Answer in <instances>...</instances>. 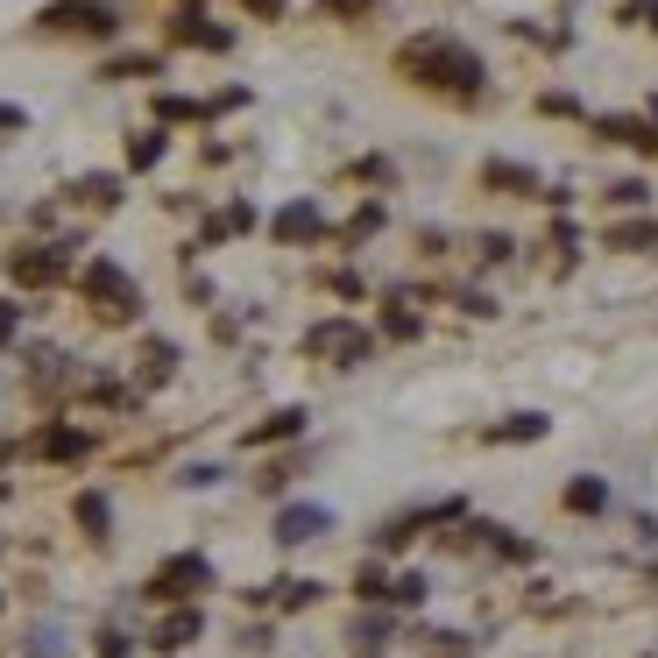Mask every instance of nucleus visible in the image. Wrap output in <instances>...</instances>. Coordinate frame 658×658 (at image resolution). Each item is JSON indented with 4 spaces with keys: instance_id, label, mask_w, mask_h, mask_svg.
<instances>
[{
    "instance_id": "obj_1",
    "label": "nucleus",
    "mask_w": 658,
    "mask_h": 658,
    "mask_svg": "<svg viewBox=\"0 0 658 658\" xmlns=\"http://www.w3.org/2000/svg\"><path fill=\"white\" fill-rule=\"evenodd\" d=\"M397 79H411L425 92H447V100L475 107L489 71H481V57L468 43H453V36H411V43L397 50Z\"/></svg>"
},
{
    "instance_id": "obj_2",
    "label": "nucleus",
    "mask_w": 658,
    "mask_h": 658,
    "mask_svg": "<svg viewBox=\"0 0 658 658\" xmlns=\"http://www.w3.org/2000/svg\"><path fill=\"white\" fill-rule=\"evenodd\" d=\"M79 290H86V305H92L107 326H128L134 312H142V283H134L113 256H92V262L79 269Z\"/></svg>"
},
{
    "instance_id": "obj_3",
    "label": "nucleus",
    "mask_w": 658,
    "mask_h": 658,
    "mask_svg": "<svg viewBox=\"0 0 658 658\" xmlns=\"http://www.w3.org/2000/svg\"><path fill=\"white\" fill-rule=\"evenodd\" d=\"M305 355L312 361H333V369H361V361L376 355V333L361 319H319V326H305Z\"/></svg>"
},
{
    "instance_id": "obj_4",
    "label": "nucleus",
    "mask_w": 658,
    "mask_h": 658,
    "mask_svg": "<svg viewBox=\"0 0 658 658\" xmlns=\"http://www.w3.org/2000/svg\"><path fill=\"white\" fill-rule=\"evenodd\" d=\"M206 588H220V574H212V559L206 552H170L157 574H149V595H157V602H199Z\"/></svg>"
},
{
    "instance_id": "obj_5",
    "label": "nucleus",
    "mask_w": 658,
    "mask_h": 658,
    "mask_svg": "<svg viewBox=\"0 0 658 658\" xmlns=\"http://www.w3.org/2000/svg\"><path fill=\"white\" fill-rule=\"evenodd\" d=\"M277 538L283 552H298V546H312V538H333V510H326V502H283L277 510Z\"/></svg>"
},
{
    "instance_id": "obj_6",
    "label": "nucleus",
    "mask_w": 658,
    "mask_h": 658,
    "mask_svg": "<svg viewBox=\"0 0 658 658\" xmlns=\"http://www.w3.org/2000/svg\"><path fill=\"white\" fill-rule=\"evenodd\" d=\"M269 241H277V248H312V241H326V212H319V199H290V206H277V220H269Z\"/></svg>"
},
{
    "instance_id": "obj_7",
    "label": "nucleus",
    "mask_w": 658,
    "mask_h": 658,
    "mask_svg": "<svg viewBox=\"0 0 658 658\" xmlns=\"http://www.w3.org/2000/svg\"><path fill=\"white\" fill-rule=\"evenodd\" d=\"M206 637V609L199 602H178L170 616H157V630H149V651L157 658H178V651H191Z\"/></svg>"
},
{
    "instance_id": "obj_8",
    "label": "nucleus",
    "mask_w": 658,
    "mask_h": 658,
    "mask_svg": "<svg viewBox=\"0 0 658 658\" xmlns=\"http://www.w3.org/2000/svg\"><path fill=\"white\" fill-rule=\"evenodd\" d=\"M481 191H502V199H552L546 178H538L531 163H510V157H481Z\"/></svg>"
},
{
    "instance_id": "obj_9",
    "label": "nucleus",
    "mask_w": 658,
    "mask_h": 658,
    "mask_svg": "<svg viewBox=\"0 0 658 658\" xmlns=\"http://www.w3.org/2000/svg\"><path fill=\"white\" fill-rule=\"evenodd\" d=\"M50 36H113L121 22H113V8H100V0H57V8L43 14Z\"/></svg>"
},
{
    "instance_id": "obj_10",
    "label": "nucleus",
    "mask_w": 658,
    "mask_h": 658,
    "mask_svg": "<svg viewBox=\"0 0 658 658\" xmlns=\"http://www.w3.org/2000/svg\"><path fill=\"white\" fill-rule=\"evenodd\" d=\"M8 269H14V283H22V290H43V283H57V277L71 269V241H36V248H22Z\"/></svg>"
},
{
    "instance_id": "obj_11",
    "label": "nucleus",
    "mask_w": 658,
    "mask_h": 658,
    "mask_svg": "<svg viewBox=\"0 0 658 658\" xmlns=\"http://www.w3.org/2000/svg\"><path fill=\"white\" fill-rule=\"evenodd\" d=\"M390 637H397V616H390V602H376V609H361L355 624H347V651H355V658H382V651H390Z\"/></svg>"
},
{
    "instance_id": "obj_12",
    "label": "nucleus",
    "mask_w": 658,
    "mask_h": 658,
    "mask_svg": "<svg viewBox=\"0 0 658 658\" xmlns=\"http://www.w3.org/2000/svg\"><path fill=\"white\" fill-rule=\"evenodd\" d=\"M468 538H475L489 559H502V567H531V559H538V538L510 531V525H468Z\"/></svg>"
},
{
    "instance_id": "obj_13",
    "label": "nucleus",
    "mask_w": 658,
    "mask_h": 658,
    "mask_svg": "<svg viewBox=\"0 0 658 658\" xmlns=\"http://www.w3.org/2000/svg\"><path fill=\"white\" fill-rule=\"evenodd\" d=\"M86 453H92V432H86V425H43V432H36V460H57V468H79Z\"/></svg>"
},
{
    "instance_id": "obj_14",
    "label": "nucleus",
    "mask_w": 658,
    "mask_h": 658,
    "mask_svg": "<svg viewBox=\"0 0 658 658\" xmlns=\"http://www.w3.org/2000/svg\"><path fill=\"white\" fill-rule=\"evenodd\" d=\"M546 432H552L546 411H510V418L481 425V447H531V439H546Z\"/></svg>"
},
{
    "instance_id": "obj_15",
    "label": "nucleus",
    "mask_w": 658,
    "mask_h": 658,
    "mask_svg": "<svg viewBox=\"0 0 658 658\" xmlns=\"http://www.w3.org/2000/svg\"><path fill=\"white\" fill-rule=\"evenodd\" d=\"M305 425H312V411H305V403H283V411H269L262 425H248V447H283V439H305Z\"/></svg>"
},
{
    "instance_id": "obj_16",
    "label": "nucleus",
    "mask_w": 658,
    "mask_h": 658,
    "mask_svg": "<svg viewBox=\"0 0 658 658\" xmlns=\"http://www.w3.org/2000/svg\"><path fill=\"white\" fill-rule=\"evenodd\" d=\"M559 510L567 517H602L609 510V481L602 475H574L567 489H559Z\"/></svg>"
},
{
    "instance_id": "obj_17",
    "label": "nucleus",
    "mask_w": 658,
    "mask_h": 658,
    "mask_svg": "<svg viewBox=\"0 0 658 658\" xmlns=\"http://www.w3.org/2000/svg\"><path fill=\"white\" fill-rule=\"evenodd\" d=\"M326 595V580H312V574H290V580H269V609L277 616H298V609H312Z\"/></svg>"
},
{
    "instance_id": "obj_18",
    "label": "nucleus",
    "mask_w": 658,
    "mask_h": 658,
    "mask_svg": "<svg viewBox=\"0 0 658 658\" xmlns=\"http://www.w3.org/2000/svg\"><path fill=\"white\" fill-rule=\"evenodd\" d=\"M71 517H79V531L92 538V546H107V538H113V502H107L100 489H79V496H71Z\"/></svg>"
},
{
    "instance_id": "obj_19",
    "label": "nucleus",
    "mask_w": 658,
    "mask_h": 658,
    "mask_svg": "<svg viewBox=\"0 0 658 658\" xmlns=\"http://www.w3.org/2000/svg\"><path fill=\"white\" fill-rule=\"evenodd\" d=\"M418 333H425V312H418L411 298H390V305H382V326H376V340H418Z\"/></svg>"
},
{
    "instance_id": "obj_20",
    "label": "nucleus",
    "mask_w": 658,
    "mask_h": 658,
    "mask_svg": "<svg viewBox=\"0 0 658 658\" xmlns=\"http://www.w3.org/2000/svg\"><path fill=\"white\" fill-rule=\"evenodd\" d=\"M425 602H432V574H425V567L390 574V609H425Z\"/></svg>"
},
{
    "instance_id": "obj_21",
    "label": "nucleus",
    "mask_w": 658,
    "mask_h": 658,
    "mask_svg": "<svg viewBox=\"0 0 658 658\" xmlns=\"http://www.w3.org/2000/svg\"><path fill=\"white\" fill-rule=\"evenodd\" d=\"M602 248H616V256H645V248H658V220H630V227H602Z\"/></svg>"
},
{
    "instance_id": "obj_22",
    "label": "nucleus",
    "mask_w": 658,
    "mask_h": 658,
    "mask_svg": "<svg viewBox=\"0 0 658 658\" xmlns=\"http://www.w3.org/2000/svg\"><path fill=\"white\" fill-rule=\"evenodd\" d=\"M355 602H361V609L390 602V567H382L376 552H369V559H361V567H355Z\"/></svg>"
},
{
    "instance_id": "obj_23",
    "label": "nucleus",
    "mask_w": 658,
    "mask_h": 658,
    "mask_svg": "<svg viewBox=\"0 0 658 658\" xmlns=\"http://www.w3.org/2000/svg\"><path fill=\"white\" fill-rule=\"evenodd\" d=\"M170 376H178V347H170V340H149V347H142V390H163Z\"/></svg>"
},
{
    "instance_id": "obj_24",
    "label": "nucleus",
    "mask_w": 658,
    "mask_h": 658,
    "mask_svg": "<svg viewBox=\"0 0 658 658\" xmlns=\"http://www.w3.org/2000/svg\"><path fill=\"white\" fill-rule=\"evenodd\" d=\"M170 36H178V43H199V50H235V36L212 29L206 14H178V29H170Z\"/></svg>"
},
{
    "instance_id": "obj_25",
    "label": "nucleus",
    "mask_w": 658,
    "mask_h": 658,
    "mask_svg": "<svg viewBox=\"0 0 658 658\" xmlns=\"http://www.w3.org/2000/svg\"><path fill=\"white\" fill-rule=\"evenodd\" d=\"M382 220H390V212H382V199H361V206H355V220L340 227V241H347V248H361L369 235H382Z\"/></svg>"
},
{
    "instance_id": "obj_26",
    "label": "nucleus",
    "mask_w": 658,
    "mask_h": 658,
    "mask_svg": "<svg viewBox=\"0 0 658 658\" xmlns=\"http://www.w3.org/2000/svg\"><path fill=\"white\" fill-rule=\"evenodd\" d=\"M163 128H142V134H128V170H157L163 163Z\"/></svg>"
},
{
    "instance_id": "obj_27",
    "label": "nucleus",
    "mask_w": 658,
    "mask_h": 658,
    "mask_svg": "<svg viewBox=\"0 0 658 658\" xmlns=\"http://www.w3.org/2000/svg\"><path fill=\"white\" fill-rule=\"evenodd\" d=\"M71 199H86V206H121V178H107V170H100V178H79V185H71Z\"/></svg>"
},
{
    "instance_id": "obj_28",
    "label": "nucleus",
    "mask_w": 658,
    "mask_h": 658,
    "mask_svg": "<svg viewBox=\"0 0 658 658\" xmlns=\"http://www.w3.org/2000/svg\"><path fill=\"white\" fill-rule=\"evenodd\" d=\"M425 658H475V637H460V630H425Z\"/></svg>"
},
{
    "instance_id": "obj_29",
    "label": "nucleus",
    "mask_w": 658,
    "mask_h": 658,
    "mask_svg": "<svg viewBox=\"0 0 658 658\" xmlns=\"http://www.w3.org/2000/svg\"><path fill=\"white\" fill-rule=\"evenodd\" d=\"M602 199H609L616 212H637V206H651V185H645V178H616Z\"/></svg>"
},
{
    "instance_id": "obj_30",
    "label": "nucleus",
    "mask_w": 658,
    "mask_h": 658,
    "mask_svg": "<svg viewBox=\"0 0 658 658\" xmlns=\"http://www.w3.org/2000/svg\"><path fill=\"white\" fill-rule=\"evenodd\" d=\"M22 658H64V630L43 624V630H29V651Z\"/></svg>"
},
{
    "instance_id": "obj_31",
    "label": "nucleus",
    "mask_w": 658,
    "mask_h": 658,
    "mask_svg": "<svg viewBox=\"0 0 658 658\" xmlns=\"http://www.w3.org/2000/svg\"><path fill=\"white\" fill-rule=\"evenodd\" d=\"M453 305H460L468 319H496V312H502V305L489 298V290H475V283H468V290H453Z\"/></svg>"
},
{
    "instance_id": "obj_32",
    "label": "nucleus",
    "mask_w": 658,
    "mask_h": 658,
    "mask_svg": "<svg viewBox=\"0 0 658 658\" xmlns=\"http://www.w3.org/2000/svg\"><path fill=\"white\" fill-rule=\"evenodd\" d=\"M475 256H481V262H510V256H517V241L502 235V227H489V235L475 241Z\"/></svg>"
},
{
    "instance_id": "obj_33",
    "label": "nucleus",
    "mask_w": 658,
    "mask_h": 658,
    "mask_svg": "<svg viewBox=\"0 0 658 658\" xmlns=\"http://www.w3.org/2000/svg\"><path fill=\"white\" fill-rule=\"evenodd\" d=\"M157 113H163V121H206L212 107H199V100H178V92H163V100H157Z\"/></svg>"
},
{
    "instance_id": "obj_34",
    "label": "nucleus",
    "mask_w": 658,
    "mask_h": 658,
    "mask_svg": "<svg viewBox=\"0 0 658 658\" xmlns=\"http://www.w3.org/2000/svg\"><path fill=\"white\" fill-rule=\"evenodd\" d=\"M178 481H185V489H212V481H220V468H212V460H191Z\"/></svg>"
},
{
    "instance_id": "obj_35",
    "label": "nucleus",
    "mask_w": 658,
    "mask_h": 658,
    "mask_svg": "<svg viewBox=\"0 0 658 658\" xmlns=\"http://www.w3.org/2000/svg\"><path fill=\"white\" fill-rule=\"evenodd\" d=\"M14 333H22V305H14V298H0V347H8Z\"/></svg>"
},
{
    "instance_id": "obj_36",
    "label": "nucleus",
    "mask_w": 658,
    "mask_h": 658,
    "mask_svg": "<svg viewBox=\"0 0 658 658\" xmlns=\"http://www.w3.org/2000/svg\"><path fill=\"white\" fill-rule=\"evenodd\" d=\"M624 22H637V29H658V0H630V8H624Z\"/></svg>"
},
{
    "instance_id": "obj_37",
    "label": "nucleus",
    "mask_w": 658,
    "mask_h": 658,
    "mask_svg": "<svg viewBox=\"0 0 658 658\" xmlns=\"http://www.w3.org/2000/svg\"><path fill=\"white\" fill-rule=\"evenodd\" d=\"M369 8H382V0H326V14H369Z\"/></svg>"
},
{
    "instance_id": "obj_38",
    "label": "nucleus",
    "mask_w": 658,
    "mask_h": 658,
    "mask_svg": "<svg viewBox=\"0 0 658 658\" xmlns=\"http://www.w3.org/2000/svg\"><path fill=\"white\" fill-rule=\"evenodd\" d=\"M100 658H128V637L121 630H100Z\"/></svg>"
},
{
    "instance_id": "obj_39",
    "label": "nucleus",
    "mask_w": 658,
    "mask_h": 658,
    "mask_svg": "<svg viewBox=\"0 0 658 658\" xmlns=\"http://www.w3.org/2000/svg\"><path fill=\"white\" fill-rule=\"evenodd\" d=\"M0 128H8V134H14V128H29V113H22V107H0Z\"/></svg>"
},
{
    "instance_id": "obj_40",
    "label": "nucleus",
    "mask_w": 658,
    "mask_h": 658,
    "mask_svg": "<svg viewBox=\"0 0 658 658\" xmlns=\"http://www.w3.org/2000/svg\"><path fill=\"white\" fill-rule=\"evenodd\" d=\"M248 8H256L262 22H277V14H283V0H248Z\"/></svg>"
}]
</instances>
